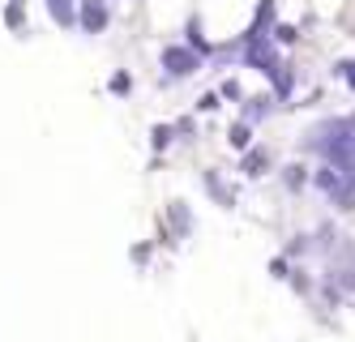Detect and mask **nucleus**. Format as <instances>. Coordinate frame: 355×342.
I'll return each instance as SVG.
<instances>
[{
	"label": "nucleus",
	"instance_id": "obj_1",
	"mask_svg": "<svg viewBox=\"0 0 355 342\" xmlns=\"http://www.w3.org/2000/svg\"><path fill=\"white\" fill-rule=\"evenodd\" d=\"M321 154H325L329 163H334V171L347 180V189L355 193V133H351L347 124H338V128H334V137H325V142H321Z\"/></svg>",
	"mask_w": 355,
	"mask_h": 342
},
{
	"label": "nucleus",
	"instance_id": "obj_2",
	"mask_svg": "<svg viewBox=\"0 0 355 342\" xmlns=\"http://www.w3.org/2000/svg\"><path fill=\"white\" fill-rule=\"evenodd\" d=\"M197 65H201L197 51H189V47H163V69H167L171 77H189Z\"/></svg>",
	"mask_w": 355,
	"mask_h": 342
},
{
	"label": "nucleus",
	"instance_id": "obj_3",
	"mask_svg": "<svg viewBox=\"0 0 355 342\" xmlns=\"http://www.w3.org/2000/svg\"><path fill=\"white\" fill-rule=\"evenodd\" d=\"M248 65L257 73H278L274 51H270V43H261V35H252V43H248Z\"/></svg>",
	"mask_w": 355,
	"mask_h": 342
},
{
	"label": "nucleus",
	"instance_id": "obj_4",
	"mask_svg": "<svg viewBox=\"0 0 355 342\" xmlns=\"http://www.w3.org/2000/svg\"><path fill=\"white\" fill-rule=\"evenodd\" d=\"M82 26L90 35H98L107 26V0H82Z\"/></svg>",
	"mask_w": 355,
	"mask_h": 342
},
{
	"label": "nucleus",
	"instance_id": "obj_5",
	"mask_svg": "<svg viewBox=\"0 0 355 342\" xmlns=\"http://www.w3.org/2000/svg\"><path fill=\"white\" fill-rule=\"evenodd\" d=\"M47 13H52L60 26H69L73 17H78V0H47Z\"/></svg>",
	"mask_w": 355,
	"mask_h": 342
},
{
	"label": "nucleus",
	"instance_id": "obj_6",
	"mask_svg": "<svg viewBox=\"0 0 355 342\" xmlns=\"http://www.w3.org/2000/svg\"><path fill=\"white\" fill-rule=\"evenodd\" d=\"M270 159H266V154H248V159H244V171L248 176H261V167H266Z\"/></svg>",
	"mask_w": 355,
	"mask_h": 342
},
{
	"label": "nucleus",
	"instance_id": "obj_7",
	"mask_svg": "<svg viewBox=\"0 0 355 342\" xmlns=\"http://www.w3.org/2000/svg\"><path fill=\"white\" fill-rule=\"evenodd\" d=\"M232 146H240V150L248 146V128H236V133H232Z\"/></svg>",
	"mask_w": 355,
	"mask_h": 342
},
{
	"label": "nucleus",
	"instance_id": "obj_8",
	"mask_svg": "<svg viewBox=\"0 0 355 342\" xmlns=\"http://www.w3.org/2000/svg\"><path fill=\"white\" fill-rule=\"evenodd\" d=\"M343 77H347V86L355 90V60H347V65H343Z\"/></svg>",
	"mask_w": 355,
	"mask_h": 342
},
{
	"label": "nucleus",
	"instance_id": "obj_9",
	"mask_svg": "<svg viewBox=\"0 0 355 342\" xmlns=\"http://www.w3.org/2000/svg\"><path fill=\"white\" fill-rule=\"evenodd\" d=\"M351 133H355V120H351Z\"/></svg>",
	"mask_w": 355,
	"mask_h": 342
}]
</instances>
